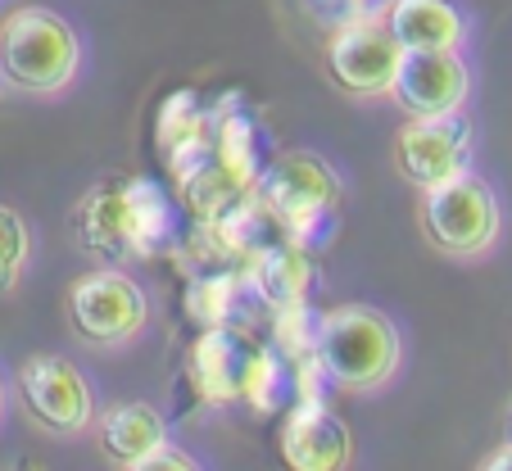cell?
<instances>
[{"label":"cell","instance_id":"ac0fdd59","mask_svg":"<svg viewBox=\"0 0 512 471\" xmlns=\"http://www.w3.org/2000/svg\"><path fill=\"white\" fill-rule=\"evenodd\" d=\"M5 413H10V385H5V376H0V422H5Z\"/></svg>","mask_w":512,"mask_h":471},{"label":"cell","instance_id":"2e32d148","mask_svg":"<svg viewBox=\"0 0 512 471\" xmlns=\"http://www.w3.org/2000/svg\"><path fill=\"white\" fill-rule=\"evenodd\" d=\"M277 281H281V286H290V295L300 299V290L309 286V263H304L295 250H277V254H268V259L259 263V295L268 299Z\"/></svg>","mask_w":512,"mask_h":471},{"label":"cell","instance_id":"3957f363","mask_svg":"<svg viewBox=\"0 0 512 471\" xmlns=\"http://www.w3.org/2000/svg\"><path fill=\"white\" fill-rule=\"evenodd\" d=\"M82 32L50 5H19L0 19V82L32 100H59L82 77Z\"/></svg>","mask_w":512,"mask_h":471},{"label":"cell","instance_id":"8fae6325","mask_svg":"<svg viewBox=\"0 0 512 471\" xmlns=\"http://www.w3.org/2000/svg\"><path fill=\"white\" fill-rule=\"evenodd\" d=\"M91 435L100 444V458L123 471H150L159 449L173 440L168 417L155 404H145V399H123V404L100 408V422Z\"/></svg>","mask_w":512,"mask_h":471},{"label":"cell","instance_id":"7a4b0ae2","mask_svg":"<svg viewBox=\"0 0 512 471\" xmlns=\"http://www.w3.org/2000/svg\"><path fill=\"white\" fill-rule=\"evenodd\" d=\"M313 363L345 395H381L404 372V336L368 304H336L313 322Z\"/></svg>","mask_w":512,"mask_h":471},{"label":"cell","instance_id":"277c9868","mask_svg":"<svg viewBox=\"0 0 512 471\" xmlns=\"http://www.w3.org/2000/svg\"><path fill=\"white\" fill-rule=\"evenodd\" d=\"M417 231L440 259L485 263L503 241V204L476 168L417 191Z\"/></svg>","mask_w":512,"mask_h":471},{"label":"cell","instance_id":"8992f818","mask_svg":"<svg viewBox=\"0 0 512 471\" xmlns=\"http://www.w3.org/2000/svg\"><path fill=\"white\" fill-rule=\"evenodd\" d=\"M64 318L87 349H127L150 327V299L136 277L100 263L68 286Z\"/></svg>","mask_w":512,"mask_h":471},{"label":"cell","instance_id":"ba28073f","mask_svg":"<svg viewBox=\"0 0 512 471\" xmlns=\"http://www.w3.org/2000/svg\"><path fill=\"white\" fill-rule=\"evenodd\" d=\"M476 159V127L467 109L435 118H408L395 136V168L413 191L440 186L449 177L467 173Z\"/></svg>","mask_w":512,"mask_h":471},{"label":"cell","instance_id":"7c38bea8","mask_svg":"<svg viewBox=\"0 0 512 471\" xmlns=\"http://www.w3.org/2000/svg\"><path fill=\"white\" fill-rule=\"evenodd\" d=\"M281 458L295 471H345L354 467V431L327 404L304 399L281 426Z\"/></svg>","mask_w":512,"mask_h":471},{"label":"cell","instance_id":"e0dca14e","mask_svg":"<svg viewBox=\"0 0 512 471\" xmlns=\"http://www.w3.org/2000/svg\"><path fill=\"white\" fill-rule=\"evenodd\" d=\"M481 467H512V417H508V444L499 449V458H485Z\"/></svg>","mask_w":512,"mask_h":471},{"label":"cell","instance_id":"5bb4252c","mask_svg":"<svg viewBox=\"0 0 512 471\" xmlns=\"http://www.w3.org/2000/svg\"><path fill=\"white\" fill-rule=\"evenodd\" d=\"M191 367H195V376H200L204 390L227 404V399H254L259 376L272 367V358L263 354V349H245L241 340H232V336L218 331V336L200 340Z\"/></svg>","mask_w":512,"mask_h":471},{"label":"cell","instance_id":"30bf717a","mask_svg":"<svg viewBox=\"0 0 512 471\" xmlns=\"http://www.w3.org/2000/svg\"><path fill=\"white\" fill-rule=\"evenodd\" d=\"M472 64L463 50H404L390 105L404 118H435L458 114L472 105Z\"/></svg>","mask_w":512,"mask_h":471},{"label":"cell","instance_id":"6da1fadb","mask_svg":"<svg viewBox=\"0 0 512 471\" xmlns=\"http://www.w3.org/2000/svg\"><path fill=\"white\" fill-rule=\"evenodd\" d=\"M73 241L82 254L123 268L132 259H155L173 236V209L164 191L145 177H105L78 200L73 218Z\"/></svg>","mask_w":512,"mask_h":471},{"label":"cell","instance_id":"52a82bcc","mask_svg":"<svg viewBox=\"0 0 512 471\" xmlns=\"http://www.w3.org/2000/svg\"><path fill=\"white\" fill-rule=\"evenodd\" d=\"M322 59H327V77L349 100H390L404 46L381 14H358L331 32Z\"/></svg>","mask_w":512,"mask_h":471},{"label":"cell","instance_id":"9a60e30c","mask_svg":"<svg viewBox=\"0 0 512 471\" xmlns=\"http://www.w3.org/2000/svg\"><path fill=\"white\" fill-rule=\"evenodd\" d=\"M32 250H37L32 222L14 204H0V299L23 286L32 268Z\"/></svg>","mask_w":512,"mask_h":471},{"label":"cell","instance_id":"5b68a950","mask_svg":"<svg viewBox=\"0 0 512 471\" xmlns=\"http://www.w3.org/2000/svg\"><path fill=\"white\" fill-rule=\"evenodd\" d=\"M14 395L28 426L46 440H87L100 422V399L91 376L64 354H28L14 372Z\"/></svg>","mask_w":512,"mask_h":471},{"label":"cell","instance_id":"9c48e42d","mask_svg":"<svg viewBox=\"0 0 512 471\" xmlns=\"http://www.w3.org/2000/svg\"><path fill=\"white\" fill-rule=\"evenodd\" d=\"M259 195L281 222L290 227H309V222L327 218L345 200V177L331 159L313 150H290L272 159V168L259 177Z\"/></svg>","mask_w":512,"mask_h":471},{"label":"cell","instance_id":"4fadbf2b","mask_svg":"<svg viewBox=\"0 0 512 471\" xmlns=\"http://www.w3.org/2000/svg\"><path fill=\"white\" fill-rule=\"evenodd\" d=\"M381 19L404 50H467L472 23L458 0H386Z\"/></svg>","mask_w":512,"mask_h":471}]
</instances>
